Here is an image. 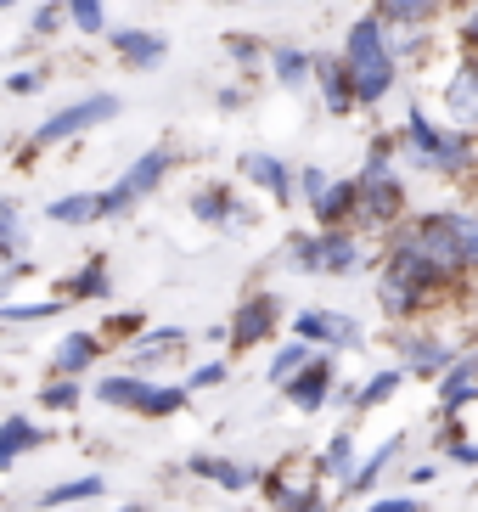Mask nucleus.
I'll use <instances>...</instances> for the list:
<instances>
[{
	"label": "nucleus",
	"mask_w": 478,
	"mask_h": 512,
	"mask_svg": "<svg viewBox=\"0 0 478 512\" xmlns=\"http://www.w3.org/2000/svg\"><path fill=\"white\" fill-rule=\"evenodd\" d=\"M372 12L383 23H411V29H434L445 23V12H456L450 0H372Z\"/></svg>",
	"instance_id": "obj_26"
},
{
	"label": "nucleus",
	"mask_w": 478,
	"mask_h": 512,
	"mask_svg": "<svg viewBox=\"0 0 478 512\" xmlns=\"http://www.w3.org/2000/svg\"><path fill=\"white\" fill-rule=\"evenodd\" d=\"M265 40H259V34H225V57H231V62H237V68H242V74H254V68H265Z\"/></svg>",
	"instance_id": "obj_37"
},
{
	"label": "nucleus",
	"mask_w": 478,
	"mask_h": 512,
	"mask_svg": "<svg viewBox=\"0 0 478 512\" xmlns=\"http://www.w3.org/2000/svg\"><path fill=\"white\" fill-rule=\"evenodd\" d=\"M383 46L394 62H417L434 46V29H411V23H383Z\"/></svg>",
	"instance_id": "obj_31"
},
{
	"label": "nucleus",
	"mask_w": 478,
	"mask_h": 512,
	"mask_svg": "<svg viewBox=\"0 0 478 512\" xmlns=\"http://www.w3.org/2000/svg\"><path fill=\"white\" fill-rule=\"evenodd\" d=\"M141 327H147L141 310H119V316H107V332H113V338H135Z\"/></svg>",
	"instance_id": "obj_46"
},
{
	"label": "nucleus",
	"mask_w": 478,
	"mask_h": 512,
	"mask_svg": "<svg viewBox=\"0 0 478 512\" xmlns=\"http://www.w3.org/2000/svg\"><path fill=\"white\" fill-rule=\"evenodd\" d=\"M400 383H405V372H400V366H383V372H372L366 383H360L349 406H355V411H377L383 400H394V394H400Z\"/></svg>",
	"instance_id": "obj_34"
},
{
	"label": "nucleus",
	"mask_w": 478,
	"mask_h": 512,
	"mask_svg": "<svg viewBox=\"0 0 478 512\" xmlns=\"http://www.w3.org/2000/svg\"><path fill=\"white\" fill-rule=\"evenodd\" d=\"M400 164V136L394 130H377L372 147H366V164H360V175H383V169Z\"/></svg>",
	"instance_id": "obj_40"
},
{
	"label": "nucleus",
	"mask_w": 478,
	"mask_h": 512,
	"mask_svg": "<svg viewBox=\"0 0 478 512\" xmlns=\"http://www.w3.org/2000/svg\"><path fill=\"white\" fill-rule=\"evenodd\" d=\"M192 344V332L186 327H141L130 338V361H135V372H141V366H158V361H169V355H175V349H186Z\"/></svg>",
	"instance_id": "obj_20"
},
{
	"label": "nucleus",
	"mask_w": 478,
	"mask_h": 512,
	"mask_svg": "<svg viewBox=\"0 0 478 512\" xmlns=\"http://www.w3.org/2000/svg\"><path fill=\"white\" fill-rule=\"evenodd\" d=\"M0 158H6V141H0Z\"/></svg>",
	"instance_id": "obj_54"
},
{
	"label": "nucleus",
	"mask_w": 478,
	"mask_h": 512,
	"mask_svg": "<svg viewBox=\"0 0 478 512\" xmlns=\"http://www.w3.org/2000/svg\"><path fill=\"white\" fill-rule=\"evenodd\" d=\"M214 102H220V113H242V107L254 102V91H248V85H225V91L214 96Z\"/></svg>",
	"instance_id": "obj_48"
},
{
	"label": "nucleus",
	"mask_w": 478,
	"mask_h": 512,
	"mask_svg": "<svg viewBox=\"0 0 478 512\" xmlns=\"http://www.w3.org/2000/svg\"><path fill=\"white\" fill-rule=\"evenodd\" d=\"M107 46L119 51L130 74H158L169 62V40L158 29H107Z\"/></svg>",
	"instance_id": "obj_15"
},
{
	"label": "nucleus",
	"mask_w": 478,
	"mask_h": 512,
	"mask_svg": "<svg viewBox=\"0 0 478 512\" xmlns=\"http://www.w3.org/2000/svg\"><path fill=\"white\" fill-rule=\"evenodd\" d=\"M422 175H439V181H456V186H478V130H456V124H450Z\"/></svg>",
	"instance_id": "obj_12"
},
{
	"label": "nucleus",
	"mask_w": 478,
	"mask_h": 512,
	"mask_svg": "<svg viewBox=\"0 0 478 512\" xmlns=\"http://www.w3.org/2000/svg\"><path fill=\"white\" fill-rule=\"evenodd\" d=\"M400 445H405V434H389L372 456H366V462H355V473H349V484H344L349 496H366V490H372V484L383 479V473H389V462L400 456Z\"/></svg>",
	"instance_id": "obj_30"
},
{
	"label": "nucleus",
	"mask_w": 478,
	"mask_h": 512,
	"mask_svg": "<svg viewBox=\"0 0 478 512\" xmlns=\"http://www.w3.org/2000/svg\"><path fill=\"white\" fill-rule=\"evenodd\" d=\"M0 237H6V242H23V220H17V203H12V197H0Z\"/></svg>",
	"instance_id": "obj_47"
},
{
	"label": "nucleus",
	"mask_w": 478,
	"mask_h": 512,
	"mask_svg": "<svg viewBox=\"0 0 478 512\" xmlns=\"http://www.w3.org/2000/svg\"><path fill=\"white\" fill-rule=\"evenodd\" d=\"M175 158H180V152L169 147V141L147 147V152H141V158H135V164L119 175V181L107 186V214H124V209H135L141 197H152L158 186L169 181V175H175Z\"/></svg>",
	"instance_id": "obj_7"
},
{
	"label": "nucleus",
	"mask_w": 478,
	"mask_h": 512,
	"mask_svg": "<svg viewBox=\"0 0 478 512\" xmlns=\"http://www.w3.org/2000/svg\"><path fill=\"white\" fill-rule=\"evenodd\" d=\"M68 299H40V304H0V327L6 321H45V316H62Z\"/></svg>",
	"instance_id": "obj_42"
},
{
	"label": "nucleus",
	"mask_w": 478,
	"mask_h": 512,
	"mask_svg": "<svg viewBox=\"0 0 478 512\" xmlns=\"http://www.w3.org/2000/svg\"><path fill=\"white\" fill-rule=\"evenodd\" d=\"M102 349H107L102 332H85V327L62 332V344L51 349V377H85L90 366L102 361Z\"/></svg>",
	"instance_id": "obj_18"
},
{
	"label": "nucleus",
	"mask_w": 478,
	"mask_h": 512,
	"mask_svg": "<svg viewBox=\"0 0 478 512\" xmlns=\"http://www.w3.org/2000/svg\"><path fill=\"white\" fill-rule=\"evenodd\" d=\"M6 6H17V0H0V12H6Z\"/></svg>",
	"instance_id": "obj_52"
},
{
	"label": "nucleus",
	"mask_w": 478,
	"mask_h": 512,
	"mask_svg": "<svg viewBox=\"0 0 478 512\" xmlns=\"http://www.w3.org/2000/svg\"><path fill=\"white\" fill-rule=\"evenodd\" d=\"M45 220L51 226H96V220H113V214H107V192H68L45 203Z\"/></svg>",
	"instance_id": "obj_21"
},
{
	"label": "nucleus",
	"mask_w": 478,
	"mask_h": 512,
	"mask_svg": "<svg viewBox=\"0 0 478 512\" xmlns=\"http://www.w3.org/2000/svg\"><path fill=\"white\" fill-rule=\"evenodd\" d=\"M456 46H462V57H478V0H467V6H462V23H456Z\"/></svg>",
	"instance_id": "obj_44"
},
{
	"label": "nucleus",
	"mask_w": 478,
	"mask_h": 512,
	"mask_svg": "<svg viewBox=\"0 0 478 512\" xmlns=\"http://www.w3.org/2000/svg\"><path fill=\"white\" fill-rule=\"evenodd\" d=\"M45 439H51V434H45L34 417H23V411H6V422H0V467H12L17 456L40 451Z\"/></svg>",
	"instance_id": "obj_25"
},
{
	"label": "nucleus",
	"mask_w": 478,
	"mask_h": 512,
	"mask_svg": "<svg viewBox=\"0 0 478 512\" xmlns=\"http://www.w3.org/2000/svg\"><path fill=\"white\" fill-rule=\"evenodd\" d=\"M287 259L304 276H355L366 265V242L355 231H293L287 237Z\"/></svg>",
	"instance_id": "obj_4"
},
{
	"label": "nucleus",
	"mask_w": 478,
	"mask_h": 512,
	"mask_svg": "<svg viewBox=\"0 0 478 512\" xmlns=\"http://www.w3.org/2000/svg\"><path fill=\"white\" fill-rule=\"evenodd\" d=\"M237 175H242V186L265 192L276 209H287V203H293V164H282L276 152H265V147L242 152V158H237Z\"/></svg>",
	"instance_id": "obj_14"
},
{
	"label": "nucleus",
	"mask_w": 478,
	"mask_h": 512,
	"mask_svg": "<svg viewBox=\"0 0 478 512\" xmlns=\"http://www.w3.org/2000/svg\"><path fill=\"white\" fill-rule=\"evenodd\" d=\"M293 327V338H304V344H321V349H366V327H360L355 316H344V310H299V316L287 321Z\"/></svg>",
	"instance_id": "obj_9"
},
{
	"label": "nucleus",
	"mask_w": 478,
	"mask_h": 512,
	"mask_svg": "<svg viewBox=\"0 0 478 512\" xmlns=\"http://www.w3.org/2000/svg\"><path fill=\"white\" fill-rule=\"evenodd\" d=\"M473 220H478V214H473Z\"/></svg>",
	"instance_id": "obj_56"
},
{
	"label": "nucleus",
	"mask_w": 478,
	"mask_h": 512,
	"mask_svg": "<svg viewBox=\"0 0 478 512\" xmlns=\"http://www.w3.org/2000/svg\"><path fill=\"white\" fill-rule=\"evenodd\" d=\"M119 113H124V96H113V91L79 96V102L57 107L51 119H40V124H34L29 152H45V147H57V141H74V136H85V130H96V124H113Z\"/></svg>",
	"instance_id": "obj_5"
},
{
	"label": "nucleus",
	"mask_w": 478,
	"mask_h": 512,
	"mask_svg": "<svg viewBox=\"0 0 478 512\" xmlns=\"http://www.w3.org/2000/svg\"><path fill=\"white\" fill-rule=\"evenodd\" d=\"M220 6H237V0H220Z\"/></svg>",
	"instance_id": "obj_53"
},
{
	"label": "nucleus",
	"mask_w": 478,
	"mask_h": 512,
	"mask_svg": "<svg viewBox=\"0 0 478 512\" xmlns=\"http://www.w3.org/2000/svg\"><path fill=\"white\" fill-rule=\"evenodd\" d=\"M276 327H282V299H276V293H248V299L231 310L225 338H231V349H259V344L276 338Z\"/></svg>",
	"instance_id": "obj_10"
},
{
	"label": "nucleus",
	"mask_w": 478,
	"mask_h": 512,
	"mask_svg": "<svg viewBox=\"0 0 478 512\" xmlns=\"http://www.w3.org/2000/svg\"><path fill=\"white\" fill-rule=\"evenodd\" d=\"M186 406V383H152L147 377V389H141V400H135V417H175V411Z\"/></svg>",
	"instance_id": "obj_32"
},
{
	"label": "nucleus",
	"mask_w": 478,
	"mask_h": 512,
	"mask_svg": "<svg viewBox=\"0 0 478 512\" xmlns=\"http://www.w3.org/2000/svg\"><path fill=\"white\" fill-rule=\"evenodd\" d=\"M349 214H355V175H349V181L327 175V186H321L315 203H310L315 231H349Z\"/></svg>",
	"instance_id": "obj_19"
},
{
	"label": "nucleus",
	"mask_w": 478,
	"mask_h": 512,
	"mask_svg": "<svg viewBox=\"0 0 478 512\" xmlns=\"http://www.w3.org/2000/svg\"><path fill=\"white\" fill-rule=\"evenodd\" d=\"M45 85V68H17V74H6V96H34Z\"/></svg>",
	"instance_id": "obj_45"
},
{
	"label": "nucleus",
	"mask_w": 478,
	"mask_h": 512,
	"mask_svg": "<svg viewBox=\"0 0 478 512\" xmlns=\"http://www.w3.org/2000/svg\"><path fill=\"white\" fill-rule=\"evenodd\" d=\"M265 501H270V512H327L315 456H287V462L270 467L265 473Z\"/></svg>",
	"instance_id": "obj_6"
},
{
	"label": "nucleus",
	"mask_w": 478,
	"mask_h": 512,
	"mask_svg": "<svg viewBox=\"0 0 478 512\" xmlns=\"http://www.w3.org/2000/svg\"><path fill=\"white\" fill-rule=\"evenodd\" d=\"M225 377H231V361H203L197 372H186V394H197V389H220Z\"/></svg>",
	"instance_id": "obj_43"
},
{
	"label": "nucleus",
	"mask_w": 478,
	"mask_h": 512,
	"mask_svg": "<svg viewBox=\"0 0 478 512\" xmlns=\"http://www.w3.org/2000/svg\"><path fill=\"white\" fill-rule=\"evenodd\" d=\"M338 57H344L349 85H355V107H377V102H389L394 96V85H400V62L389 57V46H383V17L377 12H360L355 23H349Z\"/></svg>",
	"instance_id": "obj_2"
},
{
	"label": "nucleus",
	"mask_w": 478,
	"mask_h": 512,
	"mask_svg": "<svg viewBox=\"0 0 478 512\" xmlns=\"http://www.w3.org/2000/svg\"><path fill=\"white\" fill-rule=\"evenodd\" d=\"M141 389H147V377H141V372H113V377H96V400H102V406H113V411H135Z\"/></svg>",
	"instance_id": "obj_33"
},
{
	"label": "nucleus",
	"mask_w": 478,
	"mask_h": 512,
	"mask_svg": "<svg viewBox=\"0 0 478 512\" xmlns=\"http://www.w3.org/2000/svg\"><path fill=\"white\" fill-rule=\"evenodd\" d=\"M57 29H68V6H62V0H40L29 12V34L34 40H51Z\"/></svg>",
	"instance_id": "obj_41"
},
{
	"label": "nucleus",
	"mask_w": 478,
	"mask_h": 512,
	"mask_svg": "<svg viewBox=\"0 0 478 512\" xmlns=\"http://www.w3.org/2000/svg\"><path fill=\"white\" fill-rule=\"evenodd\" d=\"M186 473H197V479H209V484H220V490H248V484L259 479L248 462H231V456H209V451H197V456H186Z\"/></svg>",
	"instance_id": "obj_24"
},
{
	"label": "nucleus",
	"mask_w": 478,
	"mask_h": 512,
	"mask_svg": "<svg viewBox=\"0 0 478 512\" xmlns=\"http://www.w3.org/2000/svg\"><path fill=\"white\" fill-rule=\"evenodd\" d=\"M332 389H338V361H332V349H315L310 361L282 383V400L293 411H321L332 406Z\"/></svg>",
	"instance_id": "obj_8"
},
{
	"label": "nucleus",
	"mask_w": 478,
	"mask_h": 512,
	"mask_svg": "<svg viewBox=\"0 0 478 512\" xmlns=\"http://www.w3.org/2000/svg\"><path fill=\"white\" fill-rule=\"evenodd\" d=\"M79 400H85L79 377H45V389H40V406L45 411H79Z\"/></svg>",
	"instance_id": "obj_39"
},
{
	"label": "nucleus",
	"mask_w": 478,
	"mask_h": 512,
	"mask_svg": "<svg viewBox=\"0 0 478 512\" xmlns=\"http://www.w3.org/2000/svg\"><path fill=\"white\" fill-rule=\"evenodd\" d=\"M450 6H467V0H450Z\"/></svg>",
	"instance_id": "obj_55"
},
{
	"label": "nucleus",
	"mask_w": 478,
	"mask_h": 512,
	"mask_svg": "<svg viewBox=\"0 0 478 512\" xmlns=\"http://www.w3.org/2000/svg\"><path fill=\"white\" fill-rule=\"evenodd\" d=\"M355 434H349V428H338V434L327 439V445H321V456H315V473H321V479H338V484H349V473H355Z\"/></svg>",
	"instance_id": "obj_29"
},
{
	"label": "nucleus",
	"mask_w": 478,
	"mask_h": 512,
	"mask_svg": "<svg viewBox=\"0 0 478 512\" xmlns=\"http://www.w3.org/2000/svg\"><path fill=\"white\" fill-rule=\"evenodd\" d=\"M12 254H17V242H6V237H0V271L12 265Z\"/></svg>",
	"instance_id": "obj_50"
},
{
	"label": "nucleus",
	"mask_w": 478,
	"mask_h": 512,
	"mask_svg": "<svg viewBox=\"0 0 478 512\" xmlns=\"http://www.w3.org/2000/svg\"><path fill=\"white\" fill-rule=\"evenodd\" d=\"M439 107L456 130H478V57H456L439 79Z\"/></svg>",
	"instance_id": "obj_11"
},
{
	"label": "nucleus",
	"mask_w": 478,
	"mask_h": 512,
	"mask_svg": "<svg viewBox=\"0 0 478 512\" xmlns=\"http://www.w3.org/2000/svg\"><path fill=\"white\" fill-rule=\"evenodd\" d=\"M389 237H394V248L417 254L445 287H456L467 276V237H473V214H462V209H428V214H417V220H400Z\"/></svg>",
	"instance_id": "obj_1"
},
{
	"label": "nucleus",
	"mask_w": 478,
	"mask_h": 512,
	"mask_svg": "<svg viewBox=\"0 0 478 512\" xmlns=\"http://www.w3.org/2000/svg\"><path fill=\"white\" fill-rule=\"evenodd\" d=\"M377 304H383V316H389V321H411V316H422L434 299H428V293H417V287H405L400 276L377 271Z\"/></svg>",
	"instance_id": "obj_27"
},
{
	"label": "nucleus",
	"mask_w": 478,
	"mask_h": 512,
	"mask_svg": "<svg viewBox=\"0 0 478 512\" xmlns=\"http://www.w3.org/2000/svg\"><path fill=\"white\" fill-rule=\"evenodd\" d=\"M310 85L321 91V107H327L332 119H349V113H355V85H349V68H344L338 51H315Z\"/></svg>",
	"instance_id": "obj_16"
},
{
	"label": "nucleus",
	"mask_w": 478,
	"mask_h": 512,
	"mask_svg": "<svg viewBox=\"0 0 478 512\" xmlns=\"http://www.w3.org/2000/svg\"><path fill=\"white\" fill-rule=\"evenodd\" d=\"M394 344H400V372L405 377H439L456 361V349H450L445 338H434V332H400Z\"/></svg>",
	"instance_id": "obj_17"
},
{
	"label": "nucleus",
	"mask_w": 478,
	"mask_h": 512,
	"mask_svg": "<svg viewBox=\"0 0 478 512\" xmlns=\"http://www.w3.org/2000/svg\"><path fill=\"white\" fill-rule=\"evenodd\" d=\"M310 62H315V51H304V46H293V40H282V46H270L265 51V74L282 85V91H304L310 85Z\"/></svg>",
	"instance_id": "obj_23"
},
{
	"label": "nucleus",
	"mask_w": 478,
	"mask_h": 512,
	"mask_svg": "<svg viewBox=\"0 0 478 512\" xmlns=\"http://www.w3.org/2000/svg\"><path fill=\"white\" fill-rule=\"evenodd\" d=\"M366 512H422V501H411V496H383V501H372Z\"/></svg>",
	"instance_id": "obj_49"
},
{
	"label": "nucleus",
	"mask_w": 478,
	"mask_h": 512,
	"mask_svg": "<svg viewBox=\"0 0 478 512\" xmlns=\"http://www.w3.org/2000/svg\"><path fill=\"white\" fill-rule=\"evenodd\" d=\"M113 293V276H107V259L96 254V259H85L68 282H62V299L68 304H85V299H107Z\"/></svg>",
	"instance_id": "obj_28"
},
{
	"label": "nucleus",
	"mask_w": 478,
	"mask_h": 512,
	"mask_svg": "<svg viewBox=\"0 0 478 512\" xmlns=\"http://www.w3.org/2000/svg\"><path fill=\"white\" fill-rule=\"evenodd\" d=\"M119 512H158L152 501H130V507H119Z\"/></svg>",
	"instance_id": "obj_51"
},
{
	"label": "nucleus",
	"mask_w": 478,
	"mask_h": 512,
	"mask_svg": "<svg viewBox=\"0 0 478 512\" xmlns=\"http://www.w3.org/2000/svg\"><path fill=\"white\" fill-rule=\"evenodd\" d=\"M310 355H315V344H304V338H287V344L276 349V361L265 366V383H270V389H282V383H287L293 372H299V366L310 361Z\"/></svg>",
	"instance_id": "obj_36"
},
{
	"label": "nucleus",
	"mask_w": 478,
	"mask_h": 512,
	"mask_svg": "<svg viewBox=\"0 0 478 512\" xmlns=\"http://www.w3.org/2000/svg\"><path fill=\"white\" fill-rule=\"evenodd\" d=\"M68 6V29H79V34H107V0H62Z\"/></svg>",
	"instance_id": "obj_38"
},
{
	"label": "nucleus",
	"mask_w": 478,
	"mask_h": 512,
	"mask_svg": "<svg viewBox=\"0 0 478 512\" xmlns=\"http://www.w3.org/2000/svg\"><path fill=\"white\" fill-rule=\"evenodd\" d=\"M107 484H102V473H79V479H62V484H51L40 496V507H74V501H96Z\"/></svg>",
	"instance_id": "obj_35"
},
{
	"label": "nucleus",
	"mask_w": 478,
	"mask_h": 512,
	"mask_svg": "<svg viewBox=\"0 0 478 512\" xmlns=\"http://www.w3.org/2000/svg\"><path fill=\"white\" fill-rule=\"evenodd\" d=\"M405 214H411V186H405L400 169H383V175H355V214H349V231L389 237Z\"/></svg>",
	"instance_id": "obj_3"
},
{
	"label": "nucleus",
	"mask_w": 478,
	"mask_h": 512,
	"mask_svg": "<svg viewBox=\"0 0 478 512\" xmlns=\"http://www.w3.org/2000/svg\"><path fill=\"white\" fill-rule=\"evenodd\" d=\"M434 383H439V406H445V411L473 406V400H478V355H456Z\"/></svg>",
	"instance_id": "obj_22"
},
{
	"label": "nucleus",
	"mask_w": 478,
	"mask_h": 512,
	"mask_svg": "<svg viewBox=\"0 0 478 512\" xmlns=\"http://www.w3.org/2000/svg\"><path fill=\"white\" fill-rule=\"evenodd\" d=\"M192 220L197 226H214V231H242V226H254V209L237 197L231 181H209L192 192Z\"/></svg>",
	"instance_id": "obj_13"
}]
</instances>
